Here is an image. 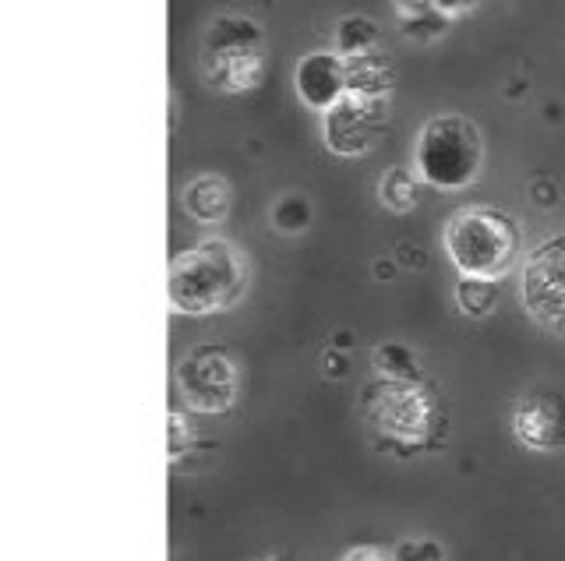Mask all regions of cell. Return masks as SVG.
Wrapping results in <instances>:
<instances>
[{
    "mask_svg": "<svg viewBox=\"0 0 565 561\" xmlns=\"http://www.w3.org/2000/svg\"><path fill=\"white\" fill-rule=\"evenodd\" d=\"M181 205L194 223L220 226L234 213V184L220 173H199L181 191Z\"/></svg>",
    "mask_w": 565,
    "mask_h": 561,
    "instance_id": "8fae6325",
    "label": "cell"
},
{
    "mask_svg": "<svg viewBox=\"0 0 565 561\" xmlns=\"http://www.w3.org/2000/svg\"><path fill=\"white\" fill-rule=\"evenodd\" d=\"M499 279H481V276H459L452 287V304L467 319H488L499 308Z\"/></svg>",
    "mask_w": 565,
    "mask_h": 561,
    "instance_id": "4fadbf2b",
    "label": "cell"
},
{
    "mask_svg": "<svg viewBox=\"0 0 565 561\" xmlns=\"http://www.w3.org/2000/svg\"><path fill=\"white\" fill-rule=\"evenodd\" d=\"M258 561H294L290 554H265V558H258Z\"/></svg>",
    "mask_w": 565,
    "mask_h": 561,
    "instance_id": "484cf974",
    "label": "cell"
},
{
    "mask_svg": "<svg viewBox=\"0 0 565 561\" xmlns=\"http://www.w3.org/2000/svg\"><path fill=\"white\" fill-rule=\"evenodd\" d=\"M388 128V99H367L347 93L322 114V142L340 160H361L382 142Z\"/></svg>",
    "mask_w": 565,
    "mask_h": 561,
    "instance_id": "9c48e42d",
    "label": "cell"
},
{
    "mask_svg": "<svg viewBox=\"0 0 565 561\" xmlns=\"http://www.w3.org/2000/svg\"><path fill=\"white\" fill-rule=\"evenodd\" d=\"M358 413L379 449L403 455L431 449L446 428V410L428 381H393L375 375L361 385Z\"/></svg>",
    "mask_w": 565,
    "mask_h": 561,
    "instance_id": "7a4b0ae2",
    "label": "cell"
},
{
    "mask_svg": "<svg viewBox=\"0 0 565 561\" xmlns=\"http://www.w3.org/2000/svg\"><path fill=\"white\" fill-rule=\"evenodd\" d=\"M393 561H449L446 558V548H441V540L435 537H403L393 551Z\"/></svg>",
    "mask_w": 565,
    "mask_h": 561,
    "instance_id": "d6986e66",
    "label": "cell"
},
{
    "mask_svg": "<svg viewBox=\"0 0 565 561\" xmlns=\"http://www.w3.org/2000/svg\"><path fill=\"white\" fill-rule=\"evenodd\" d=\"M322 371H326V378H347L350 375V360L335 357L332 349H329V354H322Z\"/></svg>",
    "mask_w": 565,
    "mask_h": 561,
    "instance_id": "603a6c76",
    "label": "cell"
},
{
    "mask_svg": "<svg viewBox=\"0 0 565 561\" xmlns=\"http://www.w3.org/2000/svg\"><path fill=\"white\" fill-rule=\"evenodd\" d=\"M435 4L431 0H396V14L399 19H414V14H424V11H431Z\"/></svg>",
    "mask_w": 565,
    "mask_h": 561,
    "instance_id": "cb8c5ba5",
    "label": "cell"
},
{
    "mask_svg": "<svg viewBox=\"0 0 565 561\" xmlns=\"http://www.w3.org/2000/svg\"><path fill=\"white\" fill-rule=\"evenodd\" d=\"M335 561H393V554H385L382 548H375V543H361V548H350Z\"/></svg>",
    "mask_w": 565,
    "mask_h": 561,
    "instance_id": "44dd1931",
    "label": "cell"
},
{
    "mask_svg": "<svg viewBox=\"0 0 565 561\" xmlns=\"http://www.w3.org/2000/svg\"><path fill=\"white\" fill-rule=\"evenodd\" d=\"M393 272H396V261H388V258L375 261V276L382 279V283H385V279H388V276H393Z\"/></svg>",
    "mask_w": 565,
    "mask_h": 561,
    "instance_id": "d4e9b609",
    "label": "cell"
},
{
    "mask_svg": "<svg viewBox=\"0 0 565 561\" xmlns=\"http://www.w3.org/2000/svg\"><path fill=\"white\" fill-rule=\"evenodd\" d=\"M252 287V266L234 240L209 237L181 251L167 272V301L173 314L205 319L237 308Z\"/></svg>",
    "mask_w": 565,
    "mask_h": 561,
    "instance_id": "6da1fadb",
    "label": "cell"
},
{
    "mask_svg": "<svg viewBox=\"0 0 565 561\" xmlns=\"http://www.w3.org/2000/svg\"><path fill=\"white\" fill-rule=\"evenodd\" d=\"M347 89L353 96L388 99V93L396 89V64L388 61L382 46L367 50V54H358V57H347Z\"/></svg>",
    "mask_w": 565,
    "mask_h": 561,
    "instance_id": "7c38bea8",
    "label": "cell"
},
{
    "mask_svg": "<svg viewBox=\"0 0 565 561\" xmlns=\"http://www.w3.org/2000/svg\"><path fill=\"white\" fill-rule=\"evenodd\" d=\"M382 40V25L371 19V14H343L340 22H335V54L340 57H358V54H367V50H375Z\"/></svg>",
    "mask_w": 565,
    "mask_h": 561,
    "instance_id": "2e32d148",
    "label": "cell"
},
{
    "mask_svg": "<svg viewBox=\"0 0 565 561\" xmlns=\"http://www.w3.org/2000/svg\"><path fill=\"white\" fill-rule=\"evenodd\" d=\"M431 4H435V11L449 14V19H459V14H470L481 0H431Z\"/></svg>",
    "mask_w": 565,
    "mask_h": 561,
    "instance_id": "7402d4cb",
    "label": "cell"
},
{
    "mask_svg": "<svg viewBox=\"0 0 565 561\" xmlns=\"http://www.w3.org/2000/svg\"><path fill=\"white\" fill-rule=\"evenodd\" d=\"M484 170V134L463 114H435L414 142V173L435 191H463Z\"/></svg>",
    "mask_w": 565,
    "mask_h": 561,
    "instance_id": "5b68a950",
    "label": "cell"
},
{
    "mask_svg": "<svg viewBox=\"0 0 565 561\" xmlns=\"http://www.w3.org/2000/svg\"><path fill=\"white\" fill-rule=\"evenodd\" d=\"M265 64H269V40H265L262 22L252 14L226 11L202 29L199 72L216 93L241 96L258 89Z\"/></svg>",
    "mask_w": 565,
    "mask_h": 561,
    "instance_id": "277c9868",
    "label": "cell"
},
{
    "mask_svg": "<svg viewBox=\"0 0 565 561\" xmlns=\"http://www.w3.org/2000/svg\"><path fill=\"white\" fill-rule=\"evenodd\" d=\"M379 202L382 208H388V213H396V216L414 213L420 202V177L406 166H388L379 181Z\"/></svg>",
    "mask_w": 565,
    "mask_h": 561,
    "instance_id": "9a60e30c",
    "label": "cell"
},
{
    "mask_svg": "<svg viewBox=\"0 0 565 561\" xmlns=\"http://www.w3.org/2000/svg\"><path fill=\"white\" fill-rule=\"evenodd\" d=\"M509 431L530 452H565V381H537L523 389L512 402Z\"/></svg>",
    "mask_w": 565,
    "mask_h": 561,
    "instance_id": "ba28073f",
    "label": "cell"
},
{
    "mask_svg": "<svg viewBox=\"0 0 565 561\" xmlns=\"http://www.w3.org/2000/svg\"><path fill=\"white\" fill-rule=\"evenodd\" d=\"M269 223L279 237H300V234H308V226L315 223V205L308 195H300V191H287V195H279L273 202Z\"/></svg>",
    "mask_w": 565,
    "mask_h": 561,
    "instance_id": "e0dca14e",
    "label": "cell"
},
{
    "mask_svg": "<svg viewBox=\"0 0 565 561\" xmlns=\"http://www.w3.org/2000/svg\"><path fill=\"white\" fill-rule=\"evenodd\" d=\"M371 367H375V375L393 378V381H428V378H424L420 357L406 343H396V339L375 346V354H371Z\"/></svg>",
    "mask_w": 565,
    "mask_h": 561,
    "instance_id": "5bb4252c",
    "label": "cell"
},
{
    "mask_svg": "<svg viewBox=\"0 0 565 561\" xmlns=\"http://www.w3.org/2000/svg\"><path fill=\"white\" fill-rule=\"evenodd\" d=\"M520 301L530 322L565 339V234L547 237L523 255Z\"/></svg>",
    "mask_w": 565,
    "mask_h": 561,
    "instance_id": "52a82bcc",
    "label": "cell"
},
{
    "mask_svg": "<svg viewBox=\"0 0 565 561\" xmlns=\"http://www.w3.org/2000/svg\"><path fill=\"white\" fill-rule=\"evenodd\" d=\"M452 19L449 14H441V11H424V14H414V19H399V29H403V36L406 40H414V43H435L441 40L449 32Z\"/></svg>",
    "mask_w": 565,
    "mask_h": 561,
    "instance_id": "ac0fdd59",
    "label": "cell"
},
{
    "mask_svg": "<svg viewBox=\"0 0 565 561\" xmlns=\"http://www.w3.org/2000/svg\"><path fill=\"white\" fill-rule=\"evenodd\" d=\"M177 392L191 413H226L241 399V360L223 343H194L173 367Z\"/></svg>",
    "mask_w": 565,
    "mask_h": 561,
    "instance_id": "8992f818",
    "label": "cell"
},
{
    "mask_svg": "<svg viewBox=\"0 0 565 561\" xmlns=\"http://www.w3.org/2000/svg\"><path fill=\"white\" fill-rule=\"evenodd\" d=\"M294 89L308 110L326 114L350 93L347 89V57H340L335 50H311V54H305L294 67Z\"/></svg>",
    "mask_w": 565,
    "mask_h": 561,
    "instance_id": "30bf717a",
    "label": "cell"
},
{
    "mask_svg": "<svg viewBox=\"0 0 565 561\" xmlns=\"http://www.w3.org/2000/svg\"><path fill=\"white\" fill-rule=\"evenodd\" d=\"M191 442H194V431L188 424V417L181 410H170L167 413V455H170V463L184 460Z\"/></svg>",
    "mask_w": 565,
    "mask_h": 561,
    "instance_id": "ffe728a7",
    "label": "cell"
},
{
    "mask_svg": "<svg viewBox=\"0 0 565 561\" xmlns=\"http://www.w3.org/2000/svg\"><path fill=\"white\" fill-rule=\"evenodd\" d=\"M441 251L459 276L505 279L523 266V226L494 205H467L441 226Z\"/></svg>",
    "mask_w": 565,
    "mask_h": 561,
    "instance_id": "3957f363",
    "label": "cell"
}]
</instances>
